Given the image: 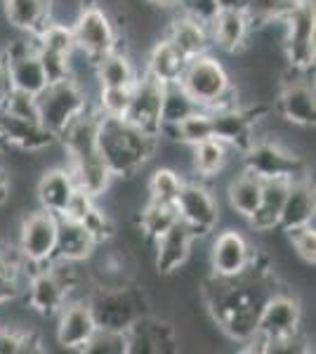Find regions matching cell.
I'll return each mask as SVG.
<instances>
[{
	"label": "cell",
	"instance_id": "cell-1",
	"mask_svg": "<svg viewBox=\"0 0 316 354\" xmlns=\"http://www.w3.org/2000/svg\"><path fill=\"white\" fill-rule=\"evenodd\" d=\"M158 137L135 128L125 118L102 116L97 151L111 170L113 180H132L158 153Z\"/></svg>",
	"mask_w": 316,
	"mask_h": 354
},
{
	"label": "cell",
	"instance_id": "cell-2",
	"mask_svg": "<svg viewBox=\"0 0 316 354\" xmlns=\"http://www.w3.org/2000/svg\"><path fill=\"white\" fill-rule=\"evenodd\" d=\"M180 85L192 95L201 109H220V106L241 104L239 90L232 83L229 68L215 55H198L187 59Z\"/></svg>",
	"mask_w": 316,
	"mask_h": 354
},
{
	"label": "cell",
	"instance_id": "cell-3",
	"mask_svg": "<svg viewBox=\"0 0 316 354\" xmlns=\"http://www.w3.org/2000/svg\"><path fill=\"white\" fill-rule=\"evenodd\" d=\"M88 302L95 314L97 326L123 330V333L135 319L149 314V300L145 290L135 283H125L118 288L93 286L88 293Z\"/></svg>",
	"mask_w": 316,
	"mask_h": 354
},
{
	"label": "cell",
	"instance_id": "cell-4",
	"mask_svg": "<svg viewBox=\"0 0 316 354\" xmlns=\"http://www.w3.org/2000/svg\"><path fill=\"white\" fill-rule=\"evenodd\" d=\"M302 326V305L290 293H281L274 290L264 305L260 307V317H257V333L248 340L245 352H267V347L277 340L290 338V335L300 333Z\"/></svg>",
	"mask_w": 316,
	"mask_h": 354
},
{
	"label": "cell",
	"instance_id": "cell-5",
	"mask_svg": "<svg viewBox=\"0 0 316 354\" xmlns=\"http://www.w3.org/2000/svg\"><path fill=\"white\" fill-rule=\"evenodd\" d=\"M284 53L286 64L309 73L316 59V15L314 0H297L295 8L284 17Z\"/></svg>",
	"mask_w": 316,
	"mask_h": 354
},
{
	"label": "cell",
	"instance_id": "cell-6",
	"mask_svg": "<svg viewBox=\"0 0 316 354\" xmlns=\"http://www.w3.org/2000/svg\"><path fill=\"white\" fill-rule=\"evenodd\" d=\"M36 102H38V121L55 137L64 133L66 125L90 106L88 93L73 78L48 83L43 93L36 95Z\"/></svg>",
	"mask_w": 316,
	"mask_h": 354
},
{
	"label": "cell",
	"instance_id": "cell-7",
	"mask_svg": "<svg viewBox=\"0 0 316 354\" xmlns=\"http://www.w3.org/2000/svg\"><path fill=\"white\" fill-rule=\"evenodd\" d=\"M243 168L257 175L260 180H272V177H292L302 175V156L286 145L281 137L264 135L252 140L243 151H241Z\"/></svg>",
	"mask_w": 316,
	"mask_h": 354
},
{
	"label": "cell",
	"instance_id": "cell-8",
	"mask_svg": "<svg viewBox=\"0 0 316 354\" xmlns=\"http://www.w3.org/2000/svg\"><path fill=\"white\" fill-rule=\"evenodd\" d=\"M73 41H76V50L85 55L90 62L102 59L104 55L118 50L120 33L113 19L104 10L97 5H83L78 10L76 19H73Z\"/></svg>",
	"mask_w": 316,
	"mask_h": 354
},
{
	"label": "cell",
	"instance_id": "cell-9",
	"mask_svg": "<svg viewBox=\"0 0 316 354\" xmlns=\"http://www.w3.org/2000/svg\"><path fill=\"white\" fill-rule=\"evenodd\" d=\"M175 208L180 220L196 234V239H208L210 234H215L222 220L220 203L205 180H185Z\"/></svg>",
	"mask_w": 316,
	"mask_h": 354
},
{
	"label": "cell",
	"instance_id": "cell-10",
	"mask_svg": "<svg viewBox=\"0 0 316 354\" xmlns=\"http://www.w3.org/2000/svg\"><path fill=\"white\" fill-rule=\"evenodd\" d=\"M17 245H19L24 260L33 265H48L55 258L57 243V215L43 208L28 210L21 215L17 227Z\"/></svg>",
	"mask_w": 316,
	"mask_h": 354
},
{
	"label": "cell",
	"instance_id": "cell-11",
	"mask_svg": "<svg viewBox=\"0 0 316 354\" xmlns=\"http://www.w3.org/2000/svg\"><path fill=\"white\" fill-rule=\"evenodd\" d=\"M277 111L290 128H314L316 123V93L314 83L307 73H295V78H281V88L277 93Z\"/></svg>",
	"mask_w": 316,
	"mask_h": 354
},
{
	"label": "cell",
	"instance_id": "cell-12",
	"mask_svg": "<svg viewBox=\"0 0 316 354\" xmlns=\"http://www.w3.org/2000/svg\"><path fill=\"white\" fill-rule=\"evenodd\" d=\"M125 347L128 354H170L180 350V335L170 322L149 312L125 328Z\"/></svg>",
	"mask_w": 316,
	"mask_h": 354
},
{
	"label": "cell",
	"instance_id": "cell-13",
	"mask_svg": "<svg viewBox=\"0 0 316 354\" xmlns=\"http://www.w3.org/2000/svg\"><path fill=\"white\" fill-rule=\"evenodd\" d=\"M210 274L217 277H241L255 260V248L239 230H222L220 234H210Z\"/></svg>",
	"mask_w": 316,
	"mask_h": 354
},
{
	"label": "cell",
	"instance_id": "cell-14",
	"mask_svg": "<svg viewBox=\"0 0 316 354\" xmlns=\"http://www.w3.org/2000/svg\"><path fill=\"white\" fill-rule=\"evenodd\" d=\"M160 95H163V83L151 78L149 73L142 71L132 85L130 104L125 111V121L132 123L135 128L145 130L149 135L158 137L160 128Z\"/></svg>",
	"mask_w": 316,
	"mask_h": 354
},
{
	"label": "cell",
	"instance_id": "cell-15",
	"mask_svg": "<svg viewBox=\"0 0 316 354\" xmlns=\"http://www.w3.org/2000/svg\"><path fill=\"white\" fill-rule=\"evenodd\" d=\"M196 241V234L182 220H177L168 232L154 239V267L160 277H172L175 272H180L192 258V248Z\"/></svg>",
	"mask_w": 316,
	"mask_h": 354
},
{
	"label": "cell",
	"instance_id": "cell-16",
	"mask_svg": "<svg viewBox=\"0 0 316 354\" xmlns=\"http://www.w3.org/2000/svg\"><path fill=\"white\" fill-rule=\"evenodd\" d=\"M95 330H97V322L93 310H90L88 295L85 298L68 300L59 310V314H57V342L64 350L83 352L85 342L93 338Z\"/></svg>",
	"mask_w": 316,
	"mask_h": 354
},
{
	"label": "cell",
	"instance_id": "cell-17",
	"mask_svg": "<svg viewBox=\"0 0 316 354\" xmlns=\"http://www.w3.org/2000/svg\"><path fill=\"white\" fill-rule=\"evenodd\" d=\"M212 123V137L222 140L234 151H243L252 140H257V121L243 104L236 106H220L208 109Z\"/></svg>",
	"mask_w": 316,
	"mask_h": 354
},
{
	"label": "cell",
	"instance_id": "cell-18",
	"mask_svg": "<svg viewBox=\"0 0 316 354\" xmlns=\"http://www.w3.org/2000/svg\"><path fill=\"white\" fill-rule=\"evenodd\" d=\"M24 298H26V307L31 312H36L45 319H53L68 302V293L57 281L55 274L48 270V265H43L28 277L24 286Z\"/></svg>",
	"mask_w": 316,
	"mask_h": 354
},
{
	"label": "cell",
	"instance_id": "cell-19",
	"mask_svg": "<svg viewBox=\"0 0 316 354\" xmlns=\"http://www.w3.org/2000/svg\"><path fill=\"white\" fill-rule=\"evenodd\" d=\"M78 189L71 170L66 165H50L36 180V201L38 208L48 210L53 215H64L73 192Z\"/></svg>",
	"mask_w": 316,
	"mask_h": 354
},
{
	"label": "cell",
	"instance_id": "cell-20",
	"mask_svg": "<svg viewBox=\"0 0 316 354\" xmlns=\"http://www.w3.org/2000/svg\"><path fill=\"white\" fill-rule=\"evenodd\" d=\"M212 50H220L224 55H236L245 45L250 43L252 28L245 12H236V10H220L215 19L208 24Z\"/></svg>",
	"mask_w": 316,
	"mask_h": 354
},
{
	"label": "cell",
	"instance_id": "cell-21",
	"mask_svg": "<svg viewBox=\"0 0 316 354\" xmlns=\"http://www.w3.org/2000/svg\"><path fill=\"white\" fill-rule=\"evenodd\" d=\"M0 125H3V137L8 149L36 153L57 142V137L50 130H45L40 121L12 116V113H5L3 109H0Z\"/></svg>",
	"mask_w": 316,
	"mask_h": 354
},
{
	"label": "cell",
	"instance_id": "cell-22",
	"mask_svg": "<svg viewBox=\"0 0 316 354\" xmlns=\"http://www.w3.org/2000/svg\"><path fill=\"white\" fill-rule=\"evenodd\" d=\"M316 218V194L307 175H297L290 180L286 201L279 215V230L314 225Z\"/></svg>",
	"mask_w": 316,
	"mask_h": 354
},
{
	"label": "cell",
	"instance_id": "cell-23",
	"mask_svg": "<svg viewBox=\"0 0 316 354\" xmlns=\"http://www.w3.org/2000/svg\"><path fill=\"white\" fill-rule=\"evenodd\" d=\"M163 38L165 41H170L172 48L185 57V59L212 53L208 26L201 24V21H196V19H192V17L180 15V12L168 21Z\"/></svg>",
	"mask_w": 316,
	"mask_h": 354
},
{
	"label": "cell",
	"instance_id": "cell-24",
	"mask_svg": "<svg viewBox=\"0 0 316 354\" xmlns=\"http://www.w3.org/2000/svg\"><path fill=\"white\" fill-rule=\"evenodd\" d=\"M0 8L10 28L26 36H36L53 19L55 0H0Z\"/></svg>",
	"mask_w": 316,
	"mask_h": 354
},
{
	"label": "cell",
	"instance_id": "cell-25",
	"mask_svg": "<svg viewBox=\"0 0 316 354\" xmlns=\"http://www.w3.org/2000/svg\"><path fill=\"white\" fill-rule=\"evenodd\" d=\"M97 250L95 236L88 227L71 218H57V243L55 258L71 260V262H88Z\"/></svg>",
	"mask_w": 316,
	"mask_h": 354
},
{
	"label": "cell",
	"instance_id": "cell-26",
	"mask_svg": "<svg viewBox=\"0 0 316 354\" xmlns=\"http://www.w3.org/2000/svg\"><path fill=\"white\" fill-rule=\"evenodd\" d=\"M290 180L288 177H272V180H262V196L257 210L248 218V225L252 232H277L279 230V215L286 201V192H288Z\"/></svg>",
	"mask_w": 316,
	"mask_h": 354
},
{
	"label": "cell",
	"instance_id": "cell-27",
	"mask_svg": "<svg viewBox=\"0 0 316 354\" xmlns=\"http://www.w3.org/2000/svg\"><path fill=\"white\" fill-rule=\"evenodd\" d=\"M93 76L100 88H132L140 76L135 62L123 50H113L93 64Z\"/></svg>",
	"mask_w": 316,
	"mask_h": 354
},
{
	"label": "cell",
	"instance_id": "cell-28",
	"mask_svg": "<svg viewBox=\"0 0 316 354\" xmlns=\"http://www.w3.org/2000/svg\"><path fill=\"white\" fill-rule=\"evenodd\" d=\"M239 151H234L229 145H224L217 137L201 142V145L192 147V173L198 175V180H212L220 177L224 168L232 161V156Z\"/></svg>",
	"mask_w": 316,
	"mask_h": 354
},
{
	"label": "cell",
	"instance_id": "cell-29",
	"mask_svg": "<svg viewBox=\"0 0 316 354\" xmlns=\"http://www.w3.org/2000/svg\"><path fill=\"white\" fill-rule=\"evenodd\" d=\"M187 59L172 48L170 41H165L160 36V41L151 43L147 53V64H145V73H149L151 78H156L158 83H175L180 81L182 71H185Z\"/></svg>",
	"mask_w": 316,
	"mask_h": 354
},
{
	"label": "cell",
	"instance_id": "cell-30",
	"mask_svg": "<svg viewBox=\"0 0 316 354\" xmlns=\"http://www.w3.org/2000/svg\"><path fill=\"white\" fill-rule=\"evenodd\" d=\"M260 196H262V180L245 168L227 185V201L236 218L248 220L257 210V205H260Z\"/></svg>",
	"mask_w": 316,
	"mask_h": 354
},
{
	"label": "cell",
	"instance_id": "cell-31",
	"mask_svg": "<svg viewBox=\"0 0 316 354\" xmlns=\"http://www.w3.org/2000/svg\"><path fill=\"white\" fill-rule=\"evenodd\" d=\"M180 220L175 203H158V201H145L140 210H137V230L147 241L158 239L163 232H168L175 222Z\"/></svg>",
	"mask_w": 316,
	"mask_h": 354
},
{
	"label": "cell",
	"instance_id": "cell-32",
	"mask_svg": "<svg viewBox=\"0 0 316 354\" xmlns=\"http://www.w3.org/2000/svg\"><path fill=\"white\" fill-rule=\"evenodd\" d=\"M198 109L201 106L182 88L180 81L163 85V95H160V125H177Z\"/></svg>",
	"mask_w": 316,
	"mask_h": 354
},
{
	"label": "cell",
	"instance_id": "cell-33",
	"mask_svg": "<svg viewBox=\"0 0 316 354\" xmlns=\"http://www.w3.org/2000/svg\"><path fill=\"white\" fill-rule=\"evenodd\" d=\"M36 48L43 53H55V55H64L71 57L76 50V41H73V28L66 21H55L50 19L40 31L33 36Z\"/></svg>",
	"mask_w": 316,
	"mask_h": 354
},
{
	"label": "cell",
	"instance_id": "cell-34",
	"mask_svg": "<svg viewBox=\"0 0 316 354\" xmlns=\"http://www.w3.org/2000/svg\"><path fill=\"white\" fill-rule=\"evenodd\" d=\"M185 185V177L170 165H160L151 173L147 182V198L158 203H175Z\"/></svg>",
	"mask_w": 316,
	"mask_h": 354
},
{
	"label": "cell",
	"instance_id": "cell-35",
	"mask_svg": "<svg viewBox=\"0 0 316 354\" xmlns=\"http://www.w3.org/2000/svg\"><path fill=\"white\" fill-rule=\"evenodd\" d=\"M297 0H250L245 8V17L250 21V28H260L269 21H281L286 15L295 8Z\"/></svg>",
	"mask_w": 316,
	"mask_h": 354
},
{
	"label": "cell",
	"instance_id": "cell-36",
	"mask_svg": "<svg viewBox=\"0 0 316 354\" xmlns=\"http://www.w3.org/2000/svg\"><path fill=\"white\" fill-rule=\"evenodd\" d=\"M288 241L290 250L297 255V260L307 267H314L316 262V232L314 225H304V227H292V230H281Z\"/></svg>",
	"mask_w": 316,
	"mask_h": 354
},
{
	"label": "cell",
	"instance_id": "cell-37",
	"mask_svg": "<svg viewBox=\"0 0 316 354\" xmlns=\"http://www.w3.org/2000/svg\"><path fill=\"white\" fill-rule=\"evenodd\" d=\"M40 340L24 326H0V354H26L40 350Z\"/></svg>",
	"mask_w": 316,
	"mask_h": 354
},
{
	"label": "cell",
	"instance_id": "cell-38",
	"mask_svg": "<svg viewBox=\"0 0 316 354\" xmlns=\"http://www.w3.org/2000/svg\"><path fill=\"white\" fill-rule=\"evenodd\" d=\"M132 88H97V100L95 109L100 111V116L106 118H123L130 104Z\"/></svg>",
	"mask_w": 316,
	"mask_h": 354
},
{
	"label": "cell",
	"instance_id": "cell-39",
	"mask_svg": "<svg viewBox=\"0 0 316 354\" xmlns=\"http://www.w3.org/2000/svg\"><path fill=\"white\" fill-rule=\"evenodd\" d=\"M83 352L85 354H128V347H125V333L123 330H111V328L97 326L93 338L85 342Z\"/></svg>",
	"mask_w": 316,
	"mask_h": 354
},
{
	"label": "cell",
	"instance_id": "cell-40",
	"mask_svg": "<svg viewBox=\"0 0 316 354\" xmlns=\"http://www.w3.org/2000/svg\"><path fill=\"white\" fill-rule=\"evenodd\" d=\"M0 109H3L5 113H12V116L38 121V102H36V95L21 93V90H10V95L5 97V102L0 104Z\"/></svg>",
	"mask_w": 316,
	"mask_h": 354
},
{
	"label": "cell",
	"instance_id": "cell-41",
	"mask_svg": "<svg viewBox=\"0 0 316 354\" xmlns=\"http://www.w3.org/2000/svg\"><path fill=\"white\" fill-rule=\"evenodd\" d=\"M175 12L192 17V19L208 26L215 19V15L220 12V5H217V0H180Z\"/></svg>",
	"mask_w": 316,
	"mask_h": 354
},
{
	"label": "cell",
	"instance_id": "cell-42",
	"mask_svg": "<svg viewBox=\"0 0 316 354\" xmlns=\"http://www.w3.org/2000/svg\"><path fill=\"white\" fill-rule=\"evenodd\" d=\"M38 55H40V62H43L48 83H57V81H66V78H71V57L43 53V50H38Z\"/></svg>",
	"mask_w": 316,
	"mask_h": 354
},
{
	"label": "cell",
	"instance_id": "cell-43",
	"mask_svg": "<svg viewBox=\"0 0 316 354\" xmlns=\"http://www.w3.org/2000/svg\"><path fill=\"white\" fill-rule=\"evenodd\" d=\"M97 203V198L95 196H90L88 192H83L78 187L76 192H73V196H71V201H68L66 205V210H64V215H59V218H71V220H78V222H83L85 215L93 210V205Z\"/></svg>",
	"mask_w": 316,
	"mask_h": 354
},
{
	"label": "cell",
	"instance_id": "cell-44",
	"mask_svg": "<svg viewBox=\"0 0 316 354\" xmlns=\"http://www.w3.org/2000/svg\"><path fill=\"white\" fill-rule=\"evenodd\" d=\"M26 281H28V277L24 272L12 274V277H0V307L10 305L12 300L19 298V295L24 293Z\"/></svg>",
	"mask_w": 316,
	"mask_h": 354
},
{
	"label": "cell",
	"instance_id": "cell-45",
	"mask_svg": "<svg viewBox=\"0 0 316 354\" xmlns=\"http://www.w3.org/2000/svg\"><path fill=\"white\" fill-rule=\"evenodd\" d=\"M12 90V83H10V71H8V62H5L3 53H0V104L5 102V97Z\"/></svg>",
	"mask_w": 316,
	"mask_h": 354
},
{
	"label": "cell",
	"instance_id": "cell-46",
	"mask_svg": "<svg viewBox=\"0 0 316 354\" xmlns=\"http://www.w3.org/2000/svg\"><path fill=\"white\" fill-rule=\"evenodd\" d=\"M10 203V175L8 170L0 165V210Z\"/></svg>",
	"mask_w": 316,
	"mask_h": 354
},
{
	"label": "cell",
	"instance_id": "cell-47",
	"mask_svg": "<svg viewBox=\"0 0 316 354\" xmlns=\"http://www.w3.org/2000/svg\"><path fill=\"white\" fill-rule=\"evenodd\" d=\"M250 0H217L220 10H236V12H245Z\"/></svg>",
	"mask_w": 316,
	"mask_h": 354
},
{
	"label": "cell",
	"instance_id": "cell-48",
	"mask_svg": "<svg viewBox=\"0 0 316 354\" xmlns=\"http://www.w3.org/2000/svg\"><path fill=\"white\" fill-rule=\"evenodd\" d=\"M177 3H180V0H149V5L158 8L160 12H165V10H177Z\"/></svg>",
	"mask_w": 316,
	"mask_h": 354
}]
</instances>
